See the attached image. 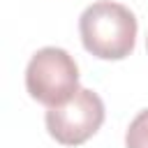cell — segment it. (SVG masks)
Returning a JSON list of instances; mask_svg holds the SVG:
<instances>
[{
	"label": "cell",
	"instance_id": "1",
	"mask_svg": "<svg viewBox=\"0 0 148 148\" xmlns=\"http://www.w3.org/2000/svg\"><path fill=\"white\" fill-rule=\"evenodd\" d=\"M136 16L130 7L99 0L83 9L79 18L81 42L88 53L99 60H123L134 51L136 44Z\"/></svg>",
	"mask_w": 148,
	"mask_h": 148
},
{
	"label": "cell",
	"instance_id": "2",
	"mask_svg": "<svg viewBox=\"0 0 148 148\" xmlns=\"http://www.w3.org/2000/svg\"><path fill=\"white\" fill-rule=\"evenodd\" d=\"M25 90L44 106H60L79 92V65L58 46H44L32 53L25 67Z\"/></svg>",
	"mask_w": 148,
	"mask_h": 148
},
{
	"label": "cell",
	"instance_id": "3",
	"mask_svg": "<svg viewBox=\"0 0 148 148\" xmlns=\"http://www.w3.org/2000/svg\"><path fill=\"white\" fill-rule=\"evenodd\" d=\"M46 130L60 146L86 143L104 123V102L97 92L79 88V92L60 106L46 111Z\"/></svg>",
	"mask_w": 148,
	"mask_h": 148
},
{
	"label": "cell",
	"instance_id": "4",
	"mask_svg": "<svg viewBox=\"0 0 148 148\" xmlns=\"http://www.w3.org/2000/svg\"><path fill=\"white\" fill-rule=\"evenodd\" d=\"M125 148H148V109L139 111L125 132Z\"/></svg>",
	"mask_w": 148,
	"mask_h": 148
},
{
	"label": "cell",
	"instance_id": "5",
	"mask_svg": "<svg viewBox=\"0 0 148 148\" xmlns=\"http://www.w3.org/2000/svg\"><path fill=\"white\" fill-rule=\"evenodd\" d=\"M146 49H148V37H146Z\"/></svg>",
	"mask_w": 148,
	"mask_h": 148
}]
</instances>
